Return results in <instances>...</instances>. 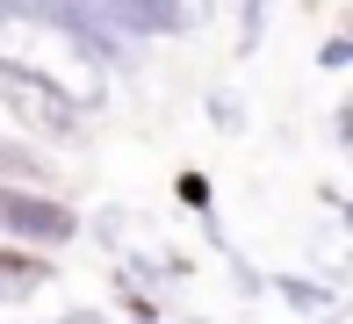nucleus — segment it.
Masks as SVG:
<instances>
[{"instance_id":"nucleus-3","label":"nucleus","mask_w":353,"mask_h":324,"mask_svg":"<svg viewBox=\"0 0 353 324\" xmlns=\"http://www.w3.org/2000/svg\"><path fill=\"white\" fill-rule=\"evenodd\" d=\"M0 94H8V101L22 108L37 130H51V137H65V130H72V101H65V94H58L43 72H29V65L0 58Z\"/></svg>"},{"instance_id":"nucleus-2","label":"nucleus","mask_w":353,"mask_h":324,"mask_svg":"<svg viewBox=\"0 0 353 324\" xmlns=\"http://www.w3.org/2000/svg\"><path fill=\"white\" fill-rule=\"evenodd\" d=\"M72 8L94 14L101 29H116V37H173V29H188L181 0H72Z\"/></svg>"},{"instance_id":"nucleus-4","label":"nucleus","mask_w":353,"mask_h":324,"mask_svg":"<svg viewBox=\"0 0 353 324\" xmlns=\"http://www.w3.org/2000/svg\"><path fill=\"white\" fill-rule=\"evenodd\" d=\"M43 281H51V259H37V252H14V245H0V303H22V296H37Z\"/></svg>"},{"instance_id":"nucleus-5","label":"nucleus","mask_w":353,"mask_h":324,"mask_svg":"<svg viewBox=\"0 0 353 324\" xmlns=\"http://www.w3.org/2000/svg\"><path fill=\"white\" fill-rule=\"evenodd\" d=\"M0 181H14V188H37V181H43V159L29 152V144H8V137H0Z\"/></svg>"},{"instance_id":"nucleus-1","label":"nucleus","mask_w":353,"mask_h":324,"mask_svg":"<svg viewBox=\"0 0 353 324\" xmlns=\"http://www.w3.org/2000/svg\"><path fill=\"white\" fill-rule=\"evenodd\" d=\"M72 231H79V216H72L65 202L0 181V238H14V245H65Z\"/></svg>"}]
</instances>
